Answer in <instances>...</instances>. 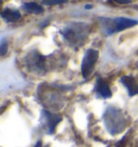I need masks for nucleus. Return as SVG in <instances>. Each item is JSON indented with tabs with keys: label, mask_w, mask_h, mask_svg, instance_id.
<instances>
[{
	"label": "nucleus",
	"mask_w": 138,
	"mask_h": 147,
	"mask_svg": "<svg viewBox=\"0 0 138 147\" xmlns=\"http://www.w3.org/2000/svg\"><path fill=\"white\" fill-rule=\"evenodd\" d=\"M102 119L106 129L112 135L120 134L121 132H123L128 123V119L123 114V112L113 106H108L106 109L105 113L102 115Z\"/></svg>",
	"instance_id": "nucleus-1"
},
{
	"label": "nucleus",
	"mask_w": 138,
	"mask_h": 147,
	"mask_svg": "<svg viewBox=\"0 0 138 147\" xmlns=\"http://www.w3.org/2000/svg\"><path fill=\"white\" fill-rule=\"evenodd\" d=\"M89 25L85 23H69L61 30V34L71 46H81L89 36Z\"/></svg>",
	"instance_id": "nucleus-2"
},
{
	"label": "nucleus",
	"mask_w": 138,
	"mask_h": 147,
	"mask_svg": "<svg viewBox=\"0 0 138 147\" xmlns=\"http://www.w3.org/2000/svg\"><path fill=\"white\" fill-rule=\"evenodd\" d=\"M138 24V21L126 18V17H115V18H102V31L109 36L112 33L119 32L127 28H132Z\"/></svg>",
	"instance_id": "nucleus-3"
},
{
	"label": "nucleus",
	"mask_w": 138,
	"mask_h": 147,
	"mask_svg": "<svg viewBox=\"0 0 138 147\" xmlns=\"http://www.w3.org/2000/svg\"><path fill=\"white\" fill-rule=\"evenodd\" d=\"M98 56H99V54L96 49H89L86 51L81 65V73L84 78H87L92 74L94 68H95V65L98 60Z\"/></svg>",
	"instance_id": "nucleus-4"
},
{
	"label": "nucleus",
	"mask_w": 138,
	"mask_h": 147,
	"mask_svg": "<svg viewBox=\"0 0 138 147\" xmlns=\"http://www.w3.org/2000/svg\"><path fill=\"white\" fill-rule=\"evenodd\" d=\"M42 117H43V120H44L45 125H46L48 132H49L50 134H53L55 132L57 125L61 121V116L44 110L42 111Z\"/></svg>",
	"instance_id": "nucleus-5"
},
{
	"label": "nucleus",
	"mask_w": 138,
	"mask_h": 147,
	"mask_svg": "<svg viewBox=\"0 0 138 147\" xmlns=\"http://www.w3.org/2000/svg\"><path fill=\"white\" fill-rule=\"evenodd\" d=\"M120 82L125 86V88L127 89V92H128L130 97H133V96L138 94V84L133 76H130V75L122 76Z\"/></svg>",
	"instance_id": "nucleus-6"
},
{
	"label": "nucleus",
	"mask_w": 138,
	"mask_h": 147,
	"mask_svg": "<svg viewBox=\"0 0 138 147\" xmlns=\"http://www.w3.org/2000/svg\"><path fill=\"white\" fill-rule=\"evenodd\" d=\"M95 92L97 94L99 98L108 99L111 97V90L110 87L107 83L102 80V78H97L96 81V85H95Z\"/></svg>",
	"instance_id": "nucleus-7"
},
{
	"label": "nucleus",
	"mask_w": 138,
	"mask_h": 147,
	"mask_svg": "<svg viewBox=\"0 0 138 147\" xmlns=\"http://www.w3.org/2000/svg\"><path fill=\"white\" fill-rule=\"evenodd\" d=\"M28 63L29 65H31L36 71H43L45 68V62H44V57L35 54L33 56L28 58Z\"/></svg>",
	"instance_id": "nucleus-8"
},
{
	"label": "nucleus",
	"mask_w": 138,
	"mask_h": 147,
	"mask_svg": "<svg viewBox=\"0 0 138 147\" xmlns=\"http://www.w3.org/2000/svg\"><path fill=\"white\" fill-rule=\"evenodd\" d=\"M1 17L4 21L13 23V22H17L20 18V13L16 10H12V9H4L1 12Z\"/></svg>",
	"instance_id": "nucleus-9"
},
{
	"label": "nucleus",
	"mask_w": 138,
	"mask_h": 147,
	"mask_svg": "<svg viewBox=\"0 0 138 147\" xmlns=\"http://www.w3.org/2000/svg\"><path fill=\"white\" fill-rule=\"evenodd\" d=\"M23 9L26 12L31 13V14H41L44 11L43 7H41L40 4H38L37 2H26L23 5Z\"/></svg>",
	"instance_id": "nucleus-10"
},
{
	"label": "nucleus",
	"mask_w": 138,
	"mask_h": 147,
	"mask_svg": "<svg viewBox=\"0 0 138 147\" xmlns=\"http://www.w3.org/2000/svg\"><path fill=\"white\" fill-rule=\"evenodd\" d=\"M67 0H43V3L46 5H55V4L66 3Z\"/></svg>",
	"instance_id": "nucleus-11"
},
{
	"label": "nucleus",
	"mask_w": 138,
	"mask_h": 147,
	"mask_svg": "<svg viewBox=\"0 0 138 147\" xmlns=\"http://www.w3.org/2000/svg\"><path fill=\"white\" fill-rule=\"evenodd\" d=\"M7 49H8V44H7V41L3 39L1 41V56H4L7 54Z\"/></svg>",
	"instance_id": "nucleus-12"
},
{
	"label": "nucleus",
	"mask_w": 138,
	"mask_h": 147,
	"mask_svg": "<svg viewBox=\"0 0 138 147\" xmlns=\"http://www.w3.org/2000/svg\"><path fill=\"white\" fill-rule=\"evenodd\" d=\"M126 138H127V135H125L123 139L119 142V143H117L115 144V146L114 147H124V145H125V142H126Z\"/></svg>",
	"instance_id": "nucleus-13"
},
{
	"label": "nucleus",
	"mask_w": 138,
	"mask_h": 147,
	"mask_svg": "<svg viewBox=\"0 0 138 147\" xmlns=\"http://www.w3.org/2000/svg\"><path fill=\"white\" fill-rule=\"evenodd\" d=\"M114 1L119 4H127V3H130L133 0H114Z\"/></svg>",
	"instance_id": "nucleus-14"
},
{
	"label": "nucleus",
	"mask_w": 138,
	"mask_h": 147,
	"mask_svg": "<svg viewBox=\"0 0 138 147\" xmlns=\"http://www.w3.org/2000/svg\"><path fill=\"white\" fill-rule=\"evenodd\" d=\"M33 147H42V142H41V141H38L37 144Z\"/></svg>",
	"instance_id": "nucleus-15"
}]
</instances>
